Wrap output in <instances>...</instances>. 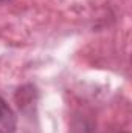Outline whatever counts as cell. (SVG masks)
Instances as JSON below:
<instances>
[{"label": "cell", "mask_w": 132, "mask_h": 133, "mask_svg": "<svg viewBox=\"0 0 132 133\" xmlns=\"http://www.w3.org/2000/svg\"><path fill=\"white\" fill-rule=\"evenodd\" d=\"M16 129L17 121L13 108L3 98H0V133H16Z\"/></svg>", "instance_id": "1"}, {"label": "cell", "mask_w": 132, "mask_h": 133, "mask_svg": "<svg viewBox=\"0 0 132 133\" xmlns=\"http://www.w3.org/2000/svg\"><path fill=\"white\" fill-rule=\"evenodd\" d=\"M0 2H3V0H0Z\"/></svg>", "instance_id": "2"}]
</instances>
